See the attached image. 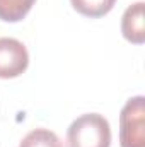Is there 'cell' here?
Returning <instances> with one entry per match:
<instances>
[{
  "label": "cell",
  "mask_w": 145,
  "mask_h": 147,
  "mask_svg": "<svg viewBox=\"0 0 145 147\" xmlns=\"http://www.w3.org/2000/svg\"><path fill=\"white\" fill-rule=\"evenodd\" d=\"M68 147H109L111 128L108 120L97 113L79 116L67 132Z\"/></svg>",
  "instance_id": "cell-1"
},
{
  "label": "cell",
  "mask_w": 145,
  "mask_h": 147,
  "mask_svg": "<svg viewBox=\"0 0 145 147\" xmlns=\"http://www.w3.org/2000/svg\"><path fill=\"white\" fill-rule=\"evenodd\" d=\"M119 146L145 147V98L135 96L126 101L119 115Z\"/></svg>",
  "instance_id": "cell-2"
},
{
  "label": "cell",
  "mask_w": 145,
  "mask_h": 147,
  "mask_svg": "<svg viewBox=\"0 0 145 147\" xmlns=\"http://www.w3.org/2000/svg\"><path fill=\"white\" fill-rule=\"evenodd\" d=\"M29 55L26 46L14 38H0V79H14L26 72Z\"/></svg>",
  "instance_id": "cell-3"
},
{
  "label": "cell",
  "mask_w": 145,
  "mask_h": 147,
  "mask_svg": "<svg viewBox=\"0 0 145 147\" xmlns=\"http://www.w3.org/2000/svg\"><path fill=\"white\" fill-rule=\"evenodd\" d=\"M121 33L125 39L133 45H144L145 41V19H144V2L130 5L121 19Z\"/></svg>",
  "instance_id": "cell-4"
},
{
  "label": "cell",
  "mask_w": 145,
  "mask_h": 147,
  "mask_svg": "<svg viewBox=\"0 0 145 147\" xmlns=\"http://www.w3.org/2000/svg\"><path fill=\"white\" fill-rule=\"evenodd\" d=\"M36 0H0V21L19 22L33 9Z\"/></svg>",
  "instance_id": "cell-5"
},
{
  "label": "cell",
  "mask_w": 145,
  "mask_h": 147,
  "mask_svg": "<svg viewBox=\"0 0 145 147\" xmlns=\"http://www.w3.org/2000/svg\"><path fill=\"white\" fill-rule=\"evenodd\" d=\"M70 2L79 14L91 17V19L106 16L116 3V0H70Z\"/></svg>",
  "instance_id": "cell-6"
},
{
  "label": "cell",
  "mask_w": 145,
  "mask_h": 147,
  "mask_svg": "<svg viewBox=\"0 0 145 147\" xmlns=\"http://www.w3.org/2000/svg\"><path fill=\"white\" fill-rule=\"evenodd\" d=\"M19 147H63L60 139L56 137V134L46 130V128H36L33 132H29Z\"/></svg>",
  "instance_id": "cell-7"
}]
</instances>
